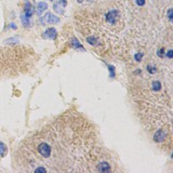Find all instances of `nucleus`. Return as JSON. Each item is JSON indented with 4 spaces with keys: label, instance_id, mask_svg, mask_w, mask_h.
I'll list each match as a JSON object with an SVG mask.
<instances>
[{
    "label": "nucleus",
    "instance_id": "nucleus-6",
    "mask_svg": "<svg viewBox=\"0 0 173 173\" xmlns=\"http://www.w3.org/2000/svg\"><path fill=\"white\" fill-rule=\"evenodd\" d=\"M44 37H49V38H54L55 37V35H56V32H55V29L54 28H49L47 32H44Z\"/></svg>",
    "mask_w": 173,
    "mask_h": 173
},
{
    "label": "nucleus",
    "instance_id": "nucleus-9",
    "mask_svg": "<svg viewBox=\"0 0 173 173\" xmlns=\"http://www.w3.org/2000/svg\"><path fill=\"white\" fill-rule=\"evenodd\" d=\"M77 1H79V2H82V1H83V0H77Z\"/></svg>",
    "mask_w": 173,
    "mask_h": 173
},
{
    "label": "nucleus",
    "instance_id": "nucleus-8",
    "mask_svg": "<svg viewBox=\"0 0 173 173\" xmlns=\"http://www.w3.org/2000/svg\"><path fill=\"white\" fill-rule=\"evenodd\" d=\"M5 151H7V147H5V144H2L0 142V155H5Z\"/></svg>",
    "mask_w": 173,
    "mask_h": 173
},
{
    "label": "nucleus",
    "instance_id": "nucleus-7",
    "mask_svg": "<svg viewBox=\"0 0 173 173\" xmlns=\"http://www.w3.org/2000/svg\"><path fill=\"white\" fill-rule=\"evenodd\" d=\"M26 5H27V9H26V16L27 17H29V16L32 14V12H34V10H32V5H29V2H26Z\"/></svg>",
    "mask_w": 173,
    "mask_h": 173
},
{
    "label": "nucleus",
    "instance_id": "nucleus-4",
    "mask_svg": "<svg viewBox=\"0 0 173 173\" xmlns=\"http://www.w3.org/2000/svg\"><path fill=\"white\" fill-rule=\"evenodd\" d=\"M65 5H66V1H65V0H61L57 3L54 5V10L56 11L57 13H63V12H64Z\"/></svg>",
    "mask_w": 173,
    "mask_h": 173
},
{
    "label": "nucleus",
    "instance_id": "nucleus-5",
    "mask_svg": "<svg viewBox=\"0 0 173 173\" xmlns=\"http://www.w3.org/2000/svg\"><path fill=\"white\" fill-rule=\"evenodd\" d=\"M48 9V5L46 2H39L38 3V10H37V13L38 14H41V12L44 10H47Z\"/></svg>",
    "mask_w": 173,
    "mask_h": 173
},
{
    "label": "nucleus",
    "instance_id": "nucleus-3",
    "mask_svg": "<svg viewBox=\"0 0 173 173\" xmlns=\"http://www.w3.org/2000/svg\"><path fill=\"white\" fill-rule=\"evenodd\" d=\"M43 22H48V23H59V18L56 16L52 15L51 13H47L46 16L43 17Z\"/></svg>",
    "mask_w": 173,
    "mask_h": 173
},
{
    "label": "nucleus",
    "instance_id": "nucleus-2",
    "mask_svg": "<svg viewBox=\"0 0 173 173\" xmlns=\"http://www.w3.org/2000/svg\"><path fill=\"white\" fill-rule=\"evenodd\" d=\"M38 55L25 46L0 47V78H15L32 70Z\"/></svg>",
    "mask_w": 173,
    "mask_h": 173
},
{
    "label": "nucleus",
    "instance_id": "nucleus-1",
    "mask_svg": "<svg viewBox=\"0 0 173 173\" xmlns=\"http://www.w3.org/2000/svg\"><path fill=\"white\" fill-rule=\"evenodd\" d=\"M110 155L96 129L80 113L68 110L28 135L14 154V167L26 172H97Z\"/></svg>",
    "mask_w": 173,
    "mask_h": 173
}]
</instances>
